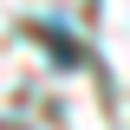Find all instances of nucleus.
I'll use <instances>...</instances> for the list:
<instances>
[]
</instances>
